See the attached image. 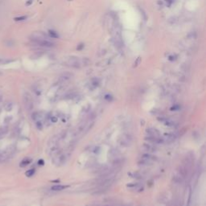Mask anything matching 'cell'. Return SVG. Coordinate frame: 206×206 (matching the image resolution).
Masks as SVG:
<instances>
[{
	"label": "cell",
	"mask_w": 206,
	"mask_h": 206,
	"mask_svg": "<svg viewBox=\"0 0 206 206\" xmlns=\"http://www.w3.org/2000/svg\"><path fill=\"white\" fill-rule=\"evenodd\" d=\"M66 187V186L64 185H60V184H57V185H54L51 187V190L53 191H61V190L64 189Z\"/></svg>",
	"instance_id": "2e32d148"
},
{
	"label": "cell",
	"mask_w": 206,
	"mask_h": 206,
	"mask_svg": "<svg viewBox=\"0 0 206 206\" xmlns=\"http://www.w3.org/2000/svg\"><path fill=\"white\" fill-rule=\"evenodd\" d=\"M143 150L147 153H154L157 151V147L151 143H144L143 145Z\"/></svg>",
	"instance_id": "52a82bcc"
},
{
	"label": "cell",
	"mask_w": 206,
	"mask_h": 206,
	"mask_svg": "<svg viewBox=\"0 0 206 206\" xmlns=\"http://www.w3.org/2000/svg\"><path fill=\"white\" fill-rule=\"evenodd\" d=\"M32 2H33V0H28V1L26 2V6H30L32 3Z\"/></svg>",
	"instance_id": "f1b7e54d"
},
{
	"label": "cell",
	"mask_w": 206,
	"mask_h": 206,
	"mask_svg": "<svg viewBox=\"0 0 206 206\" xmlns=\"http://www.w3.org/2000/svg\"><path fill=\"white\" fill-rule=\"evenodd\" d=\"M168 59H169V60H171V61L175 60L176 59V56H170L168 57Z\"/></svg>",
	"instance_id": "4316f807"
},
{
	"label": "cell",
	"mask_w": 206,
	"mask_h": 206,
	"mask_svg": "<svg viewBox=\"0 0 206 206\" xmlns=\"http://www.w3.org/2000/svg\"><path fill=\"white\" fill-rule=\"evenodd\" d=\"M36 127H37L39 130H41L43 128V125H42V122L41 121H39V122H36Z\"/></svg>",
	"instance_id": "603a6c76"
},
{
	"label": "cell",
	"mask_w": 206,
	"mask_h": 206,
	"mask_svg": "<svg viewBox=\"0 0 206 206\" xmlns=\"http://www.w3.org/2000/svg\"><path fill=\"white\" fill-rule=\"evenodd\" d=\"M179 109H180L179 106H173V107H171V110H179Z\"/></svg>",
	"instance_id": "83f0119b"
},
{
	"label": "cell",
	"mask_w": 206,
	"mask_h": 206,
	"mask_svg": "<svg viewBox=\"0 0 206 206\" xmlns=\"http://www.w3.org/2000/svg\"><path fill=\"white\" fill-rule=\"evenodd\" d=\"M27 16H19V17H16L15 18V21H23V20H25L27 19Z\"/></svg>",
	"instance_id": "44dd1931"
},
{
	"label": "cell",
	"mask_w": 206,
	"mask_h": 206,
	"mask_svg": "<svg viewBox=\"0 0 206 206\" xmlns=\"http://www.w3.org/2000/svg\"><path fill=\"white\" fill-rule=\"evenodd\" d=\"M44 117V113L41 112H35L32 114V118L34 120L35 122H39L41 121V119H43V118Z\"/></svg>",
	"instance_id": "30bf717a"
},
{
	"label": "cell",
	"mask_w": 206,
	"mask_h": 206,
	"mask_svg": "<svg viewBox=\"0 0 206 206\" xmlns=\"http://www.w3.org/2000/svg\"><path fill=\"white\" fill-rule=\"evenodd\" d=\"M1 63H3V60L0 59V64H1Z\"/></svg>",
	"instance_id": "836d02e7"
},
{
	"label": "cell",
	"mask_w": 206,
	"mask_h": 206,
	"mask_svg": "<svg viewBox=\"0 0 206 206\" xmlns=\"http://www.w3.org/2000/svg\"><path fill=\"white\" fill-rule=\"evenodd\" d=\"M157 160V157L153 156L150 155V153H146L143 154L141 157V161L139 162V164L141 165H150L151 164V163L154 161Z\"/></svg>",
	"instance_id": "277c9868"
},
{
	"label": "cell",
	"mask_w": 206,
	"mask_h": 206,
	"mask_svg": "<svg viewBox=\"0 0 206 206\" xmlns=\"http://www.w3.org/2000/svg\"><path fill=\"white\" fill-rule=\"evenodd\" d=\"M72 75L70 74V73H64V74L61 76V79L63 80V81H67V80H69L71 78Z\"/></svg>",
	"instance_id": "ac0fdd59"
},
{
	"label": "cell",
	"mask_w": 206,
	"mask_h": 206,
	"mask_svg": "<svg viewBox=\"0 0 206 206\" xmlns=\"http://www.w3.org/2000/svg\"><path fill=\"white\" fill-rule=\"evenodd\" d=\"M166 2H168V3H169V5H171V3H172V2H174V0H165Z\"/></svg>",
	"instance_id": "1f68e13d"
},
{
	"label": "cell",
	"mask_w": 206,
	"mask_h": 206,
	"mask_svg": "<svg viewBox=\"0 0 206 206\" xmlns=\"http://www.w3.org/2000/svg\"><path fill=\"white\" fill-rule=\"evenodd\" d=\"M176 135L173 133H165L164 134V141L167 140L168 142H172V141L176 140Z\"/></svg>",
	"instance_id": "8fae6325"
},
{
	"label": "cell",
	"mask_w": 206,
	"mask_h": 206,
	"mask_svg": "<svg viewBox=\"0 0 206 206\" xmlns=\"http://www.w3.org/2000/svg\"><path fill=\"white\" fill-rule=\"evenodd\" d=\"M15 151V147L14 145L8 146L4 150H2L1 152V160H0V162H4L7 159H10L14 155Z\"/></svg>",
	"instance_id": "7a4b0ae2"
},
{
	"label": "cell",
	"mask_w": 206,
	"mask_h": 206,
	"mask_svg": "<svg viewBox=\"0 0 206 206\" xmlns=\"http://www.w3.org/2000/svg\"><path fill=\"white\" fill-rule=\"evenodd\" d=\"M38 164H39V165H43V164H44V161H43V160H39V161L38 162Z\"/></svg>",
	"instance_id": "d6a6232c"
},
{
	"label": "cell",
	"mask_w": 206,
	"mask_h": 206,
	"mask_svg": "<svg viewBox=\"0 0 206 206\" xmlns=\"http://www.w3.org/2000/svg\"><path fill=\"white\" fill-rule=\"evenodd\" d=\"M132 141H133V139H132V137L131 136L130 134H122L121 138L119 139V143L121 144L122 146H124V147H128L130 146L131 144L132 143Z\"/></svg>",
	"instance_id": "5b68a950"
},
{
	"label": "cell",
	"mask_w": 206,
	"mask_h": 206,
	"mask_svg": "<svg viewBox=\"0 0 206 206\" xmlns=\"http://www.w3.org/2000/svg\"><path fill=\"white\" fill-rule=\"evenodd\" d=\"M8 132V128L7 127H6V126H3V127H0V139H2L7 133Z\"/></svg>",
	"instance_id": "5bb4252c"
},
{
	"label": "cell",
	"mask_w": 206,
	"mask_h": 206,
	"mask_svg": "<svg viewBox=\"0 0 206 206\" xmlns=\"http://www.w3.org/2000/svg\"><path fill=\"white\" fill-rule=\"evenodd\" d=\"M51 121L53 122H56L57 121V118H56V117H53V118H51Z\"/></svg>",
	"instance_id": "f546056e"
},
{
	"label": "cell",
	"mask_w": 206,
	"mask_h": 206,
	"mask_svg": "<svg viewBox=\"0 0 206 206\" xmlns=\"http://www.w3.org/2000/svg\"><path fill=\"white\" fill-rule=\"evenodd\" d=\"M31 162H32V159H31L30 158H27V157L24 158L20 163V167H22V168L26 167V166L29 165L31 164Z\"/></svg>",
	"instance_id": "9a60e30c"
},
{
	"label": "cell",
	"mask_w": 206,
	"mask_h": 206,
	"mask_svg": "<svg viewBox=\"0 0 206 206\" xmlns=\"http://www.w3.org/2000/svg\"><path fill=\"white\" fill-rule=\"evenodd\" d=\"M140 63H141V57H138L134 64V67H137Z\"/></svg>",
	"instance_id": "7402d4cb"
},
{
	"label": "cell",
	"mask_w": 206,
	"mask_h": 206,
	"mask_svg": "<svg viewBox=\"0 0 206 206\" xmlns=\"http://www.w3.org/2000/svg\"><path fill=\"white\" fill-rule=\"evenodd\" d=\"M68 1H71V0H68Z\"/></svg>",
	"instance_id": "d590c367"
},
{
	"label": "cell",
	"mask_w": 206,
	"mask_h": 206,
	"mask_svg": "<svg viewBox=\"0 0 206 206\" xmlns=\"http://www.w3.org/2000/svg\"><path fill=\"white\" fill-rule=\"evenodd\" d=\"M13 106H14L13 102H12L11 101H7V102L4 104L3 108H4V110L7 112H10V111H11V110H12V109H13Z\"/></svg>",
	"instance_id": "4fadbf2b"
},
{
	"label": "cell",
	"mask_w": 206,
	"mask_h": 206,
	"mask_svg": "<svg viewBox=\"0 0 206 206\" xmlns=\"http://www.w3.org/2000/svg\"><path fill=\"white\" fill-rule=\"evenodd\" d=\"M105 98H106V100H107V101H110V100H112V96L111 95H110V94H107V95H106Z\"/></svg>",
	"instance_id": "484cf974"
},
{
	"label": "cell",
	"mask_w": 206,
	"mask_h": 206,
	"mask_svg": "<svg viewBox=\"0 0 206 206\" xmlns=\"http://www.w3.org/2000/svg\"><path fill=\"white\" fill-rule=\"evenodd\" d=\"M34 173H35V170H34V169H30V170L26 171V176L27 177H31L33 176Z\"/></svg>",
	"instance_id": "d6986e66"
},
{
	"label": "cell",
	"mask_w": 206,
	"mask_h": 206,
	"mask_svg": "<svg viewBox=\"0 0 206 206\" xmlns=\"http://www.w3.org/2000/svg\"><path fill=\"white\" fill-rule=\"evenodd\" d=\"M83 48H84V44H80L79 45H77V48H76V49H77L78 51H81Z\"/></svg>",
	"instance_id": "d4e9b609"
},
{
	"label": "cell",
	"mask_w": 206,
	"mask_h": 206,
	"mask_svg": "<svg viewBox=\"0 0 206 206\" xmlns=\"http://www.w3.org/2000/svg\"><path fill=\"white\" fill-rule=\"evenodd\" d=\"M67 64L70 67L75 68V69H77V68L81 67V61L76 57H70L69 60H67Z\"/></svg>",
	"instance_id": "8992f818"
},
{
	"label": "cell",
	"mask_w": 206,
	"mask_h": 206,
	"mask_svg": "<svg viewBox=\"0 0 206 206\" xmlns=\"http://www.w3.org/2000/svg\"><path fill=\"white\" fill-rule=\"evenodd\" d=\"M132 176H133V178H136V179H140V178H142L141 175H139V173H134Z\"/></svg>",
	"instance_id": "cb8c5ba5"
},
{
	"label": "cell",
	"mask_w": 206,
	"mask_h": 206,
	"mask_svg": "<svg viewBox=\"0 0 206 206\" xmlns=\"http://www.w3.org/2000/svg\"><path fill=\"white\" fill-rule=\"evenodd\" d=\"M0 160H1V152H0Z\"/></svg>",
	"instance_id": "e575fe53"
},
{
	"label": "cell",
	"mask_w": 206,
	"mask_h": 206,
	"mask_svg": "<svg viewBox=\"0 0 206 206\" xmlns=\"http://www.w3.org/2000/svg\"><path fill=\"white\" fill-rule=\"evenodd\" d=\"M146 131H147V134H148L149 137H153V138L160 137L159 131L156 130V129H155V128H148V129H147Z\"/></svg>",
	"instance_id": "9c48e42d"
},
{
	"label": "cell",
	"mask_w": 206,
	"mask_h": 206,
	"mask_svg": "<svg viewBox=\"0 0 206 206\" xmlns=\"http://www.w3.org/2000/svg\"><path fill=\"white\" fill-rule=\"evenodd\" d=\"M2 105V96L1 94H0V107Z\"/></svg>",
	"instance_id": "4dcf8cb0"
},
{
	"label": "cell",
	"mask_w": 206,
	"mask_h": 206,
	"mask_svg": "<svg viewBox=\"0 0 206 206\" xmlns=\"http://www.w3.org/2000/svg\"><path fill=\"white\" fill-rule=\"evenodd\" d=\"M23 101L24 104V107L27 111H31L33 109L34 103H33V99L32 97L31 96V94L28 93H24L23 95Z\"/></svg>",
	"instance_id": "3957f363"
},
{
	"label": "cell",
	"mask_w": 206,
	"mask_h": 206,
	"mask_svg": "<svg viewBox=\"0 0 206 206\" xmlns=\"http://www.w3.org/2000/svg\"><path fill=\"white\" fill-rule=\"evenodd\" d=\"M35 42L38 45L42 46V47H45V48H52L54 46L53 43L49 41L48 39H42V40H38V41H35Z\"/></svg>",
	"instance_id": "ba28073f"
},
{
	"label": "cell",
	"mask_w": 206,
	"mask_h": 206,
	"mask_svg": "<svg viewBox=\"0 0 206 206\" xmlns=\"http://www.w3.org/2000/svg\"><path fill=\"white\" fill-rule=\"evenodd\" d=\"M56 157L53 159V163L56 166H61L66 164L68 159H69L70 154L68 152H64V153H59L56 154Z\"/></svg>",
	"instance_id": "6da1fadb"
},
{
	"label": "cell",
	"mask_w": 206,
	"mask_h": 206,
	"mask_svg": "<svg viewBox=\"0 0 206 206\" xmlns=\"http://www.w3.org/2000/svg\"><path fill=\"white\" fill-rule=\"evenodd\" d=\"M91 84L94 85V87L98 86V85H99V80H98V79H94V80H93V81H92V82H91Z\"/></svg>",
	"instance_id": "ffe728a7"
},
{
	"label": "cell",
	"mask_w": 206,
	"mask_h": 206,
	"mask_svg": "<svg viewBox=\"0 0 206 206\" xmlns=\"http://www.w3.org/2000/svg\"><path fill=\"white\" fill-rule=\"evenodd\" d=\"M48 35H49V37L53 38V39H56L59 37V35L57 34V32H56L55 31H53V30L48 31Z\"/></svg>",
	"instance_id": "e0dca14e"
},
{
	"label": "cell",
	"mask_w": 206,
	"mask_h": 206,
	"mask_svg": "<svg viewBox=\"0 0 206 206\" xmlns=\"http://www.w3.org/2000/svg\"><path fill=\"white\" fill-rule=\"evenodd\" d=\"M159 121H162L164 122V124L166 126V127H172L175 126V122L171 119H167V118H159Z\"/></svg>",
	"instance_id": "7c38bea8"
}]
</instances>
